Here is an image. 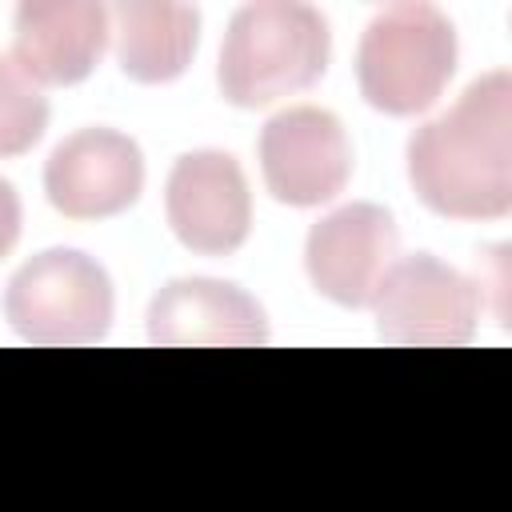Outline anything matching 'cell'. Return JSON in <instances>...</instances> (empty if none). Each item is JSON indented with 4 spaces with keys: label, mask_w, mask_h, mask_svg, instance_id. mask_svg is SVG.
I'll return each mask as SVG.
<instances>
[{
    "label": "cell",
    "mask_w": 512,
    "mask_h": 512,
    "mask_svg": "<svg viewBox=\"0 0 512 512\" xmlns=\"http://www.w3.org/2000/svg\"><path fill=\"white\" fill-rule=\"evenodd\" d=\"M408 180L444 220H500L512 212V76L472 80L464 96L408 140Z\"/></svg>",
    "instance_id": "6da1fadb"
},
{
    "label": "cell",
    "mask_w": 512,
    "mask_h": 512,
    "mask_svg": "<svg viewBox=\"0 0 512 512\" xmlns=\"http://www.w3.org/2000/svg\"><path fill=\"white\" fill-rule=\"evenodd\" d=\"M332 32L308 4H248L232 16L216 84L236 108H264L312 88L328 72Z\"/></svg>",
    "instance_id": "7a4b0ae2"
},
{
    "label": "cell",
    "mask_w": 512,
    "mask_h": 512,
    "mask_svg": "<svg viewBox=\"0 0 512 512\" xmlns=\"http://www.w3.org/2000/svg\"><path fill=\"white\" fill-rule=\"evenodd\" d=\"M456 72V28L432 4L380 12L356 48L360 96L384 116H416L440 100Z\"/></svg>",
    "instance_id": "3957f363"
},
{
    "label": "cell",
    "mask_w": 512,
    "mask_h": 512,
    "mask_svg": "<svg viewBox=\"0 0 512 512\" xmlns=\"http://www.w3.org/2000/svg\"><path fill=\"white\" fill-rule=\"evenodd\" d=\"M112 308L116 296L108 272L76 248H48L32 256L4 292L8 328L44 348H80L104 340L112 328Z\"/></svg>",
    "instance_id": "277c9868"
},
{
    "label": "cell",
    "mask_w": 512,
    "mask_h": 512,
    "mask_svg": "<svg viewBox=\"0 0 512 512\" xmlns=\"http://www.w3.org/2000/svg\"><path fill=\"white\" fill-rule=\"evenodd\" d=\"M368 308L376 312V328L388 344L460 348L476 336L484 284L440 264L436 256L416 252L384 272Z\"/></svg>",
    "instance_id": "5b68a950"
},
{
    "label": "cell",
    "mask_w": 512,
    "mask_h": 512,
    "mask_svg": "<svg viewBox=\"0 0 512 512\" xmlns=\"http://www.w3.org/2000/svg\"><path fill=\"white\" fill-rule=\"evenodd\" d=\"M352 140L336 112L300 104L276 112L260 132L264 188L288 208L336 200L352 180Z\"/></svg>",
    "instance_id": "8992f818"
},
{
    "label": "cell",
    "mask_w": 512,
    "mask_h": 512,
    "mask_svg": "<svg viewBox=\"0 0 512 512\" xmlns=\"http://www.w3.org/2000/svg\"><path fill=\"white\" fill-rule=\"evenodd\" d=\"M164 216L188 252H236L252 232V192L244 168L220 148L184 152L164 184Z\"/></svg>",
    "instance_id": "52a82bcc"
},
{
    "label": "cell",
    "mask_w": 512,
    "mask_h": 512,
    "mask_svg": "<svg viewBox=\"0 0 512 512\" xmlns=\"http://www.w3.org/2000/svg\"><path fill=\"white\" fill-rule=\"evenodd\" d=\"M144 192L140 144L116 128H80L64 136L44 164V196L68 220H108Z\"/></svg>",
    "instance_id": "ba28073f"
},
{
    "label": "cell",
    "mask_w": 512,
    "mask_h": 512,
    "mask_svg": "<svg viewBox=\"0 0 512 512\" xmlns=\"http://www.w3.org/2000/svg\"><path fill=\"white\" fill-rule=\"evenodd\" d=\"M400 256V228L380 204H344L312 224L304 268L312 288L340 308H368Z\"/></svg>",
    "instance_id": "9c48e42d"
},
{
    "label": "cell",
    "mask_w": 512,
    "mask_h": 512,
    "mask_svg": "<svg viewBox=\"0 0 512 512\" xmlns=\"http://www.w3.org/2000/svg\"><path fill=\"white\" fill-rule=\"evenodd\" d=\"M148 340L160 348H252L268 340V316L228 280L184 276L152 296Z\"/></svg>",
    "instance_id": "30bf717a"
},
{
    "label": "cell",
    "mask_w": 512,
    "mask_h": 512,
    "mask_svg": "<svg viewBox=\"0 0 512 512\" xmlns=\"http://www.w3.org/2000/svg\"><path fill=\"white\" fill-rule=\"evenodd\" d=\"M108 44V12L92 0H28L16 8L12 64L48 88L80 84Z\"/></svg>",
    "instance_id": "8fae6325"
},
{
    "label": "cell",
    "mask_w": 512,
    "mask_h": 512,
    "mask_svg": "<svg viewBox=\"0 0 512 512\" xmlns=\"http://www.w3.org/2000/svg\"><path fill=\"white\" fill-rule=\"evenodd\" d=\"M116 60L136 84H168L184 76L200 40V12L188 4H116Z\"/></svg>",
    "instance_id": "7c38bea8"
},
{
    "label": "cell",
    "mask_w": 512,
    "mask_h": 512,
    "mask_svg": "<svg viewBox=\"0 0 512 512\" xmlns=\"http://www.w3.org/2000/svg\"><path fill=\"white\" fill-rule=\"evenodd\" d=\"M48 128V100L40 88L0 56V156H24Z\"/></svg>",
    "instance_id": "4fadbf2b"
},
{
    "label": "cell",
    "mask_w": 512,
    "mask_h": 512,
    "mask_svg": "<svg viewBox=\"0 0 512 512\" xmlns=\"http://www.w3.org/2000/svg\"><path fill=\"white\" fill-rule=\"evenodd\" d=\"M20 224H24V208H20V196L8 180H0V260L16 248L20 240Z\"/></svg>",
    "instance_id": "5bb4252c"
}]
</instances>
